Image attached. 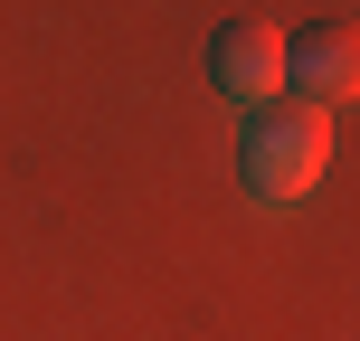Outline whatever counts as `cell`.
<instances>
[{
  "label": "cell",
  "mask_w": 360,
  "mask_h": 341,
  "mask_svg": "<svg viewBox=\"0 0 360 341\" xmlns=\"http://www.w3.org/2000/svg\"><path fill=\"white\" fill-rule=\"evenodd\" d=\"M323 171H332V114H323V105L275 95V105L247 114V133H237V180H247V199L294 209V199H313Z\"/></svg>",
  "instance_id": "obj_1"
},
{
  "label": "cell",
  "mask_w": 360,
  "mask_h": 341,
  "mask_svg": "<svg viewBox=\"0 0 360 341\" xmlns=\"http://www.w3.org/2000/svg\"><path fill=\"white\" fill-rule=\"evenodd\" d=\"M209 86L228 95V105H275L285 95V29H266V19H228V29L209 38Z\"/></svg>",
  "instance_id": "obj_2"
},
{
  "label": "cell",
  "mask_w": 360,
  "mask_h": 341,
  "mask_svg": "<svg viewBox=\"0 0 360 341\" xmlns=\"http://www.w3.org/2000/svg\"><path fill=\"white\" fill-rule=\"evenodd\" d=\"M351 76H360V38H351V19H323V29L285 38V86H294V105H342Z\"/></svg>",
  "instance_id": "obj_3"
}]
</instances>
